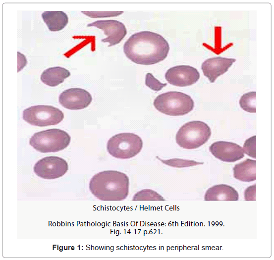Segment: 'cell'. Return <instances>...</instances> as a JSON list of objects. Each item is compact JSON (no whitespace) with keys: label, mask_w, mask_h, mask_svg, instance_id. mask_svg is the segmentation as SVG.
Masks as SVG:
<instances>
[{"label":"cell","mask_w":274,"mask_h":260,"mask_svg":"<svg viewBox=\"0 0 274 260\" xmlns=\"http://www.w3.org/2000/svg\"><path fill=\"white\" fill-rule=\"evenodd\" d=\"M169 50V44L163 37L148 31L134 34L123 46L126 57L142 65H152L164 60Z\"/></svg>","instance_id":"obj_1"},{"label":"cell","mask_w":274,"mask_h":260,"mask_svg":"<svg viewBox=\"0 0 274 260\" xmlns=\"http://www.w3.org/2000/svg\"><path fill=\"white\" fill-rule=\"evenodd\" d=\"M129 180L125 173L116 170H105L94 175L89 182V190L103 201H121L129 193Z\"/></svg>","instance_id":"obj_2"},{"label":"cell","mask_w":274,"mask_h":260,"mask_svg":"<svg viewBox=\"0 0 274 260\" xmlns=\"http://www.w3.org/2000/svg\"><path fill=\"white\" fill-rule=\"evenodd\" d=\"M155 107L160 112L170 116H181L193 110L194 103L188 95L170 91L158 96L154 101Z\"/></svg>","instance_id":"obj_3"},{"label":"cell","mask_w":274,"mask_h":260,"mask_svg":"<svg viewBox=\"0 0 274 260\" xmlns=\"http://www.w3.org/2000/svg\"><path fill=\"white\" fill-rule=\"evenodd\" d=\"M211 135L210 127L201 121H192L183 125L176 134V142L186 149H197L204 145Z\"/></svg>","instance_id":"obj_4"},{"label":"cell","mask_w":274,"mask_h":260,"mask_svg":"<svg viewBox=\"0 0 274 260\" xmlns=\"http://www.w3.org/2000/svg\"><path fill=\"white\" fill-rule=\"evenodd\" d=\"M70 142V137L67 132L54 128L35 133L30 139L29 144L37 151L45 153L61 151Z\"/></svg>","instance_id":"obj_5"},{"label":"cell","mask_w":274,"mask_h":260,"mask_svg":"<svg viewBox=\"0 0 274 260\" xmlns=\"http://www.w3.org/2000/svg\"><path fill=\"white\" fill-rule=\"evenodd\" d=\"M143 141L137 135L121 133L112 136L108 141L107 149L112 156L120 159L133 157L140 152Z\"/></svg>","instance_id":"obj_6"},{"label":"cell","mask_w":274,"mask_h":260,"mask_svg":"<svg viewBox=\"0 0 274 260\" xmlns=\"http://www.w3.org/2000/svg\"><path fill=\"white\" fill-rule=\"evenodd\" d=\"M64 118V114L58 108L51 105H37L23 111V119L28 123L44 127L56 125Z\"/></svg>","instance_id":"obj_7"},{"label":"cell","mask_w":274,"mask_h":260,"mask_svg":"<svg viewBox=\"0 0 274 260\" xmlns=\"http://www.w3.org/2000/svg\"><path fill=\"white\" fill-rule=\"evenodd\" d=\"M34 172L43 179H53L64 175L68 169L66 160L56 156H46L34 165Z\"/></svg>","instance_id":"obj_8"},{"label":"cell","mask_w":274,"mask_h":260,"mask_svg":"<svg viewBox=\"0 0 274 260\" xmlns=\"http://www.w3.org/2000/svg\"><path fill=\"white\" fill-rule=\"evenodd\" d=\"M165 78L170 84L186 87L196 83L200 78V73L196 68L192 66L177 65L167 70Z\"/></svg>","instance_id":"obj_9"},{"label":"cell","mask_w":274,"mask_h":260,"mask_svg":"<svg viewBox=\"0 0 274 260\" xmlns=\"http://www.w3.org/2000/svg\"><path fill=\"white\" fill-rule=\"evenodd\" d=\"M92 101V96L88 91L77 88L64 90L58 98L59 103L62 106L71 110L85 108Z\"/></svg>","instance_id":"obj_10"},{"label":"cell","mask_w":274,"mask_h":260,"mask_svg":"<svg viewBox=\"0 0 274 260\" xmlns=\"http://www.w3.org/2000/svg\"><path fill=\"white\" fill-rule=\"evenodd\" d=\"M94 26L102 29L108 37L101 40L108 42V47L114 46L124 38L127 34L125 25L121 22L115 20H98L89 23L87 27Z\"/></svg>","instance_id":"obj_11"},{"label":"cell","mask_w":274,"mask_h":260,"mask_svg":"<svg viewBox=\"0 0 274 260\" xmlns=\"http://www.w3.org/2000/svg\"><path fill=\"white\" fill-rule=\"evenodd\" d=\"M209 150L217 158L227 162H235L244 156L242 148L230 142H215L210 146Z\"/></svg>","instance_id":"obj_12"},{"label":"cell","mask_w":274,"mask_h":260,"mask_svg":"<svg viewBox=\"0 0 274 260\" xmlns=\"http://www.w3.org/2000/svg\"><path fill=\"white\" fill-rule=\"evenodd\" d=\"M235 61L234 58L220 56L212 57L202 63L201 69L210 82L214 83L218 77L225 73Z\"/></svg>","instance_id":"obj_13"},{"label":"cell","mask_w":274,"mask_h":260,"mask_svg":"<svg viewBox=\"0 0 274 260\" xmlns=\"http://www.w3.org/2000/svg\"><path fill=\"white\" fill-rule=\"evenodd\" d=\"M238 199V193L234 188L223 184L209 188L204 196V200L207 201H236Z\"/></svg>","instance_id":"obj_14"},{"label":"cell","mask_w":274,"mask_h":260,"mask_svg":"<svg viewBox=\"0 0 274 260\" xmlns=\"http://www.w3.org/2000/svg\"><path fill=\"white\" fill-rule=\"evenodd\" d=\"M234 177L243 182L256 180V160L246 159L235 165L233 168Z\"/></svg>","instance_id":"obj_15"},{"label":"cell","mask_w":274,"mask_h":260,"mask_svg":"<svg viewBox=\"0 0 274 260\" xmlns=\"http://www.w3.org/2000/svg\"><path fill=\"white\" fill-rule=\"evenodd\" d=\"M42 17L52 32L61 30L68 22L67 14L62 11H45L42 14Z\"/></svg>","instance_id":"obj_16"},{"label":"cell","mask_w":274,"mask_h":260,"mask_svg":"<svg viewBox=\"0 0 274 260\" xmlns=\"http://www.w3.org/2000/svg\"><path fill=\"white\" fill-rule=\"evenodd\" d=\"M70 75V72L63 67H50L43 72L41 75V80L49 86L55 87L62 83Z\"/></svg>","instance_id":"obj_17"},{"label":"cell","mask_w":274,"mask_h":260,"mask_svg":"<svg viewBox=\"0 0 274 260\" xmlns=\"http://www.w3.org/2000/svg\"><path fill=\"white\" fill-rule=\"evenodd\" d=\"M256 92H249L243 94L240 100V107L244 110L250 112H256Z\"/></svg>","instance_id":"obj_18"},{"label":"cell","mask_w":274,"mask_h":260,"mask_svg":"<svg viewBox=\"0 0 274 260\" xmlns=\"http://www.w3.org/2000/svg\"><path fill=\"white\" fill-rule=\"evenodd\" d=\"M134 201H164L165 199L157 192L144 189L137 192L132 200Z\"/></svg>","instance_id":"obj_19"},{"label":"cell","mask_w":274,"mask_h":260,"mask_svg":"<svg viewBox=\"0 0 274 260\" xmlns=\"http://www.w3.org/2000/svg\"><path fill=\"white\" fill-rule=\"evenodd\" d=\"M163 163L174 167H186L192 166H195L198 164H203V162H197L192 160L182 159L179 158H173L168 160L161 159L158 157Z\"/></svg>","instance_id":"obj_20"},{"label":"cell","mask_w":274,"mask_h":260,"mask_svg":"<svg viewBox=\"0 0 274 260\" xmlns=\"http://www.w3.org/2000/svg\"><path fill=\"white\" fill-rule=\"evenodd\" d=\"M242 149L244 153L252 158H256V136L255 135L247 139Z\"/></svg>","instance_id":"obj_21"},{"label":"cell","mask_w":274,"mask_h":260,"mask_svg":"<svg viewBox=\"0 0 274 260\" xmlns=\"http://www.w3.org/2000/svg\"><path fill=\"white\" fill-rule=\"evenodd\" d=\"M145 84L151 89L155 91H160L167 85L166 83H161L151 73H148L146 74Z\"/></svg>","instance_id":"obj_22"},{"label":"cell","mask_w":274,"mask_h":260,"mask_svg":"<svg viewBox=\"0 0 274 260\" xmlns=\"http://www.w3.org/2000/svg\"><path fill=\"white\" fill-rule=\"evenodd\" d=\"M82 13L91 18L109 17L118 16L123 11H85Z\"/></svg>","instance_id":"obj_23"},{"label":"cell","mask_w":274,"mask_h":260,"mask_svg":"<svg viewBox=\"0 0 274 260\" xmlns=\"http://www.w3.org/2000/svg\"><path fill=\"white\" fill-rule=\"evenodd\" d=\"M244 199L245 201H256V184L247 187L244 191Z\"/></svg>","instance_id":"obj_24"}]
</instances>
